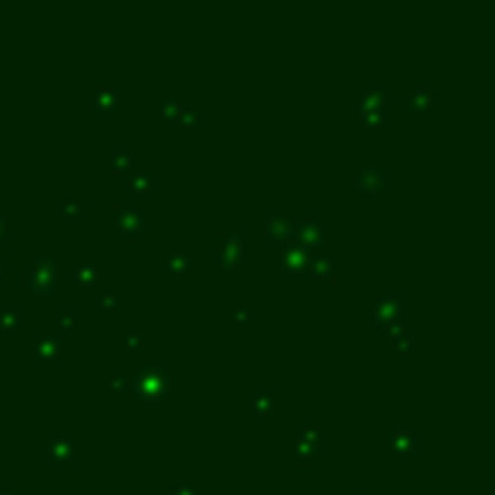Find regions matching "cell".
<instances>
[{
  "instance_id": "obj_1",
  "label": "cell",
  "mask_w": 495,
  "mask_h": 495,
  "mask_svg": "<svg viewBox=\"0 0 495 495\" xmlns=\"http://www.w3.org/2000/svg\"><path fill=\"white\" fill-rule=\"evenodd\" d=\"M128 388L136 400H159L174 388V376L162 362H148L139 368V374L128 383Z\"/></svg>"
},
{
  "instance_id": "obj_2",
  "label": "cell",
  "mask_w": 495,
  "mask_h": 495,
  "mask_svg": "<svg viewBox=\"0 0 495 495\" xmlns=\"http://www.w3.org/2000/svg\"><path fill=\"white\" fill-rule=\"evenodd\" d=\"M58 264L50 258H38L23 270V293L27 296H53L58 290Z\"/></svg>"
},
{
  "instance_id": "obj_3",
  "label": "cell",
  "mask_w": 495,
  "mask_h": 495,
  "mask_svg": "<svg viewBox=\"0 0 495 495\" xmlns=\"http://www.w3.org/2000/svg\"><path fill=\"white\" fill-rule=\"evenodd\" d=\"M353 110H357V116L368 128L385 125L388 122V87H365L359 93V99L353 102Z\"/></svg>"
},
{
  "instance_id": "obj_4",
  "label": "cell",
  "mask_w": 495,
  "mask_h": 495,
  "mask_svg": "<svg viewBox=\"0 0 495 495\" xmlns=\"http://www.w3.org/2000/svg\"><path fill=\"white\" fill-rule=\"evenodd\" d=\"M113 223H116V229H119L125 238H131V241L143 238V235L151 229V218H148L139 206H116Z\"/></svg>"
},
{
  "instance_id": "obj_5",
  "label": "cell",
  "mask_w": 495,
  "mask_h": 495,
  "mask_svg": "<svg viewBox=\"0 0 495 495\" xmlns=\"http://www.w3.org/2000/svg\"><path fill=\"white\" fill-rule=\"evenodd\" d=\"M275 267L281 275L287 278H310V252H304L296 244H287L284 249L278 252Z\"/></svg>"
},
{
  "instance_id": "obj_6",
  "label": "cell",
  "mask_w": 495,
  "mask_h": 495,
  "mask_svg": "<svg viewBox=\"0 0 495 495\" xmlns=\"http://www.w3.org/2000/svg\"><path fill=\"white\" fill-rule=\"evenodd\" d=\"M287 244H296L304 252H319L322 244H324V223L322 220H298V223H293V232H290Z\"/></svg>"
},
{
  "instance_id": "obj_7",
  "label": "cell",
  "mask_w": 495,
  "mask_h": 495,
  "mask_svg": "<svg viewBox=\"0 0 495 495\" xmlns=\"http://www.w3.org/2000/svg\"><path fill=\"white\" fill-rule=\"evenodd\" d=\"M244 244H246V235L244 232H226L223 235V244L218 249V264L229 267V270L244 267L246 264V246Z\"/></svg>"
},
{
  "instance_id": "obj_8",
  "label": "cell",
  "mask_w": 495,
  "mask_h": 495,
  "mask_svg": "<svg viewBox=\"0 0 495 495\" xmlns=\"http://www.w3.org/2000/svg\"><path fill=\"white\" fill-rule=\"evenodd\" d=\"M322 446H324V437L319 429H301L296 437H290L287 443V452L296 458V461H310V455H319L322 452Z\"/></svg>"
},
{
  "instance_id": "obj_9",
  "label": "cell",
  "mask_w": 495,
  "mask_h": 495,
  "mask_svg": "<svg viewBox=\"0 0 495 495\" xmlns=\"http://www.w3.org/2000/svg\"><path fill=\"white\" fill-rule=\"evenodd\" d=\"M383 188H388V169H380V165H368V169H362L353 177V192L376 194Z\"/></svg>"
},
{
  "instance_id": "obj_10",
  "label": "cell",
  "mask_w": 495,
  "mask_h": 495,
  "mask_svg": "<svg viewBox=\"0 0 495 495\" xmlns=\"http://www.w3.org/2000/svg\"><path fill=\"white\" fill-rule=\"evenodd\" d=\"M293 232V220H287L284 215H270L261 220V238L267 244H287Z\"/></svg>"
},
{
  "instance_id": "obj_11",
  "label": "cell",
  "mask_w": 495,
  "mask_h": 495,
  "mask_svg": "<svg viewBox=\"0 0 495 495\" xmlns=\"http://www.w3.org/2000/svg\"><path fill=\"white\" fill-rule=\"evenodd\" d=\"M122 107H125V102H122V96L113 87H99L96 93H93V99H90V110L93 113H102V116L119 113Z\"/></svg>"
},
{
  "instance_id": "obj_12",
  "label": "cell",
  "mask_w": 495,
  "mask_h": 495,
  "mask_svg": "<svg viewBox=\"0 0 495 495\" xmlns=\"http://www.w3.org/2000/svg\"><path fill=\"white\" fill-rule=\"evenodd\" d=\"M76 461V446L70 443L67 437H55L50 440V446H46V463L50 466H70Z\"/></svg>"
},
{
  "instance_id": "obj_13",
  "label": "cell",
  "mask_w": 495,
  "mask_h": 495,
  "mask_svg": "<svg viewBox=\"0 0 495 495\" xmlns=\"http://www.w3.org/2000/svg\"><path fill=\"white\" fill-rule=\"evenodd\" d=\"M374 319H376V324L391 327V324H397L400 319H403V308H400L397 298H376V313H374Z\"/></svg>"
},
{
  "instance_id": "obj_14",
  "label": "cell",
  "mask_w": 495,
  "mask_h": 495,
  "mask_svg": "<svg viewBox=\"0 0 495 495\" xmlns=\"http://www.w3.org/2000/svg\"><path fill=\"white\" fill-rule=\"evenodd\" d=\"M136 162H139V154H136L133 148L116 151V154L110 157V171H113V177H128V174L136 169Z\"/></svg>"
},
{
  "instance_id": "obj_15",
  "label": "cell",
  "mask_w": 495,
  "mask_h": 495,
  "mask_svg": "<svg viewBox=\"0 0 495 495\" xmlns=\"http://www.w3.org/2000/svg\"><path fill=\"white\" fill-rule=\"evenodd\" d=\"M391 452L397 455H414L417 452V435L409 429H397L391 435Z\"/></svg>"
},
{
  "instance_id": "obj_16",
  "label": "cell",
  "mask_w": 495,
  "mask_h": 495,
  "mask_svg": "<svg viewBox=\"0 0 495 495\" xmlns=\"http://www.w3.org/2000/svg\"><path fill=\"white\" fill-rule=\"evenodd\" d=\"M188 267H192V261H188V255L185 252H171L169 258H165V278L169 281H180Z\"/></svg>"
},
{
  "instance_id": "obj_17",
  "label": "cell",
  "mask_w": 495,
  "mask_h": 495,
  "mask_svg": "<svg viewBox=\"0 0 495 495\" xmlns=\"http://www.w3.org/2000/svg\"><path fill=\"white\" fill-rule=\"evenodd\" d=\"M58 353H61L58 336H38V339H35V359L53 362V359H58Z\"/></svg>"
},
{
  "instance_id": "obj_18",
  "label": "cell",
  "mask_w": 495,
  "mask_h": 495,
  "mask_svg": "<svg viewBox=\"0 0 495 495\" xmlns=\"http://www.w3.org/2000/svg\"><path fill=\"white\" fill-rule=\"evenodd\" d=\"M128 188L133 194H145L154 188V171L151 169H133L128 174Z\"/></svg>"
},
{
  "instance_id": "obj_19",
  "label": "cell",
  "mask_w": 495,
  "mask_h": 495,
  "mask_svg": "<svg viewBox=\"0 0 495 495\" xmlns=\"http://www.w3.org/2000/svg\"><path fill=\"white\" fill-rule=\"evenodd\" d=\"M73 281L81 287H93L99 281V267L93 261H76L73 264Z\"/></svg>"
},
{
  "instance_id": "obj_20",
  "label": "cell",
  "mask_w": 495,
  "mask_h": 495,
  "mask_svg": "<svg viewBox=\"0 0 495 495\" xmlns=\"http://www.w3.org/2000/svg\"><path fill=\"white\" fill-rule=\"evenodd\" d=\"M310 275L313 278H324L330 281L336 275V258H327V255H316L310 258Z\"/></svg>"
},
{
  "instance_id": "obj_21",
  "label": "cell",
  "mask_w": 495,
  "mask_h": 495,
  "mask_svg": "<svg viewBox=\"0 0 495 495\" xmlns=\"http://www.w3.org/2000/svg\"><path fill=\"white\" fill-rule=\"evenodd\" d=\"M157 113L162 116L165 122H177V125H180L185 107H183L177 99H157Z\"/></svg>"
},
{
  "instance_id": "obj_22",
  "label": "cell",
  "mask_w": 495,
  "mask_h": 495,
  "mask_svg": "<svg viewBox=\"0 0 495 495\" xmlns=\"http://www.w3.org/2000/svg\"><path fill=\"white\" fill-rule=\"evenodd\" d=\"M272 406H275L272 391H258V394L252 397V403H249V411H252L255 417H267V414L272 411Z\"/></svg>"
},
{
  "instance_id": "obj_23",
  "label": "cell",
  "mask_w": 495,
  "mask_h": 495,
  "mask_svg": "<svg viewBox=\"0 0 495 495\" xmlns=\"http://www.w3.org/2000/svg\"><path fill=\"white\" fill-rule=\"evenodd\" d=\"M20 330V313L18 310H0V336H12Z\"/></svg>"
},
{
  "instance_id": "obj_24",
  "label": "cell",
  "mask_w": 495,
  "mask_h": 495,
  "mask_svg": "<svg viewBox=\"0 0 495 495\" xmlns=\"http://www.w3.org/2000/svg\"><path fill=\"white\" fill-rule=\"evenodd\" d=\"M432 105V93L429 90H414L411 96L406 99V110L409 113H417V110H426Z\"/></svg>"
},
{
  "instance_id": "obj_25",
  "label": "cell",
  "mask_w": 495,
  "mask_h": 495,
  "mask_svg": "<svg viewBox=\"0 0 495 495\" xmlns=\"http://www.w3.org/2000/svg\"><path fill=\"white\" fill-rule=\"evenodd\" d=\"M58 215L67 218V220H76V218H84V206L76 203V200H67L61 209H58Z\"/></svg>"
},
{
  "instance_id": "obj_26",
  "label": "cell",
  "mask_w": 495,
  "mask_h": 495,
  "mask_svg": "<svg viewBox=\"0 0 495 495\" xmlns=\"http://www.w3.org/2000/svg\"><path fill=\"white\" fill-rule=\"evenodd\" d=\"M99 308H102V310H122V308H125V296H119V293H107V296L99 301Z\"/></svg>"
},
{
  "instance_id": "obj_27",
  "label": "cell",
  "mask_w": 495,
  "mask_h": 495,
  "mask_svg": "<svg viewBox=\"0 0 495 495\" xmlns=\"http://www.w3.org/2000/svg\"><path fill=\"white\" fill-rule=\"evenodd\" d=\"M394 348H397V350H414L411 334H406V330H403V334H397V336H394Z\"/></svg>"
},
{
  "instance_id": "obj_28",
  "label": "cell",
  "mask_w": 495,
  "mask_h": 495,
  "mask_svg": "<svg viewBox=\"0 0 495 495\" xmlns=\"http://www.w3.org/2000/svg\"><path fill=\"white\" fill-rule=\"evenodd\" d=\"M180 125H185V128H194V125H203V113H183V119H180Z\"/></svg>"
},
{
  "instance_id": "obj_29",
  "label": "cell",
  "mask_w": 495,
  "mask_h": 495,
  "mask_svg": "<svg viewBox=\"0 0 495 495\" xmlns=\"http://www.w3.org/2000/svg\"><path fill=\"white\" fill-rule=\"evenodd\" d=\"M73 324H76L73 310H64V313H61V330H64V334H70V330H73Z\"/></svg>"
},
{
  "instance_id": "obj_30",
  "label": "cell",
  "mask_w": 495,
  "mask_h": 495,
  "mask_svg": "<svg viewBox=\"0 0 495 495\" xmlns=\"http://www.w3.org/2000/svg\"><path fill=\"white\" fill-rule=\"evenodd\" d=\"M171 495H200V489L192 487V484H180V487L171 489Z\"/></svg>"
},
{
  "instance_id": "obj_31",
  "label": "cell",
  "mask_w": 495,
  "mask_h": 495,
  "mask_svg": "<svg viewBox=\"0 0 495 495\" xmlns=\"http://www.w3.org/2000/svg\"><path fill=\"white\" fill-rule=\"evenodd\" d=\"M235 322H244V324H249V322H255V313L252 310H241V313H235Z\"/></svg>"
},
{
  "instance_id": "obj_32",
  "label": "cell",
  "mask_w": 495,
  "mask_h": 495,
  "mask_svg": "<svg viewBox=\"0 0 495 495\" xmlns=\"http://www.w3.org/2000/svg\"><path fill=\"white\" fill-rule=\"evenodd\" d=\"M113 391H128V383H122V376H113Z\"/></svg>"
},
{
  "instance_id": "obj_33",
  "label": "cell",
  "mask_w": 495,
  "mask_h": 495,
  "mask_svg": "<svg viewBox=\"0 0 495 495\" xmlns=\"http://www.w3.org/2000/svg\"><path fill=\"white\" fill-rule=\"evenodd\" d=\"M0 241H6V220L0 218Z\"/></svg>"
},
{
  "instance_id": "obj_34",
  "label": "cell",
  "mask_w": 495,
  "mask_h": 495,
  "mask_svg": "<svg viewBox=\"0 0 495 495\" xmlns=\"http://www.w3.org/2000/svg\"><path fill=\"white\" fill-rule=\"evenodd\" d=\"M0 284H4V258H0Z\"/></svg>"
},
{
  "instance_id": "obj_35",
  "label": "cell",
  "mask_w": 495,
  "mask_h": 495,
  "mask_svg": "<svg viewBox=\"0 0 495 495\" xmlns=\"http://www.w3.org/2000/svg\"><path fill=\"white\" fill-rule=\"evenodd\" d=\"M0 495H15V492H9V489H0Z\"/></svg>"
}]
</instances>
